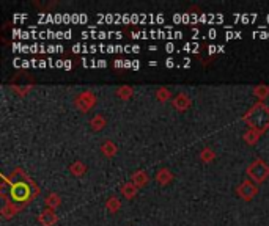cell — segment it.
<instances>
[{
  "label": "cell",
  "instance_id": "2",
  "mask_svg": "<svg viewBox=\"0 0 269 226\" xmlns=\"http://www.w3.org/2000/svg\"><path fill=\"white\" fill-rule=\"evenodd\" d=\"M12 197L16 201H27L30 198V189L26 182H18L12 187Z\"/></svg>",
  "mask_w": 269,
  "mask_h": 226
},
{
  "label": "cell",
  "instance_id": "21",
  "mask_svg": "<svg viewBox=\"0 0 269 226\" xmlns=\"http://www.w3.org/2000/svg\"><path fill=\"white\" fill-rule=\"evenodd\" d=\"M115 66H116V68H124V61L116 60V61H115Z\"/></svg>",
  "mask_w": 269,
  "mask_h": 226
},
{
  "label": "cell",
  "instance_id": "23",
  "mask_svg": "<svg viewBox=\"0 0 269 226\" xmlns=\"http://www.w3.org/2000/svg\"><path fill=\"white\" fill-rule=\"evenodd\" d=\"M138 68H140V63H138L137 60H134L132 61V69H138Z\"/></svg>",
  "mask_w": 269,
  "mask_h": 226
},
{
  "label": "cell",
  "instance_id": "27",
  "mask_svg": "<svg viewBox=\"0 0 269 226\" xmlns=\"http://www.w3.org/2000/svg\"><path fill=\"white\" fill-rule=\"evenodd\" d=\"M210 36H211V38L216 36V30H210Z\"/></svg>",
  "mask_w": 269,
  "mask_h": 226
},
{
  "label": "cell",
  "instance_id": "22",
  "mask_svg": "<svg viewBox=\"0 0 269 226\" xmlns=\"http://www.w3.org/2000/svg\"><path fill=\"white\" fill-rule=\"evenodd\" d=\"M174 64H175V63H174V60H172V58H168V60L166 61V66H167V68H172Z\"/></svg>",
  "mask_w": 269,
  "mask_h": 226
},
{
  "label": "cell",
  "instance_id": "26",
  "mask_svg": "<svg viewBox=\"0 0 269 226\" xmlns=\"http://www.w3.org/2000/svg\"><path fill=\"white\" fill-rule=\"evenodd\" d=\"M166 47H167V52H174V49H175L174 44H167Z\"/></svg>",
  "mask_w": 269,
  "mask_h": 226
},
{
  "label": "cell",
  "instance_id": "4",
  "mask_svg": "<svg viewBox=\"0 0 269 226\" xmlns=\"http://www.w3.org/2000/svg\"><path fill=\"white\" fill-rule=\"evenodd\" d=\"M238 195L242 200H250L252 197L256 195V187L252 184L250 181H244L242 184L240 186V189H238Z\"/></svg>",
  "mask_w": 269,
  "mask_h": 226
},
{
  "label": "cell",
  "instance_id": "17",
  "mask_svg": "<svg viewBox=\"0 0 269 226\" xmlns=\"http://www.w3.org/2000/svg\"><path fill=\"white\" fill-rule=\"evenodd\" d=\"M158 98H159L160 101H166V99L170 98V93H168L167 90H164V88H160V90L158 91Z\"/></svg>",
  "mask_w": 269,
  "mask_h": 226
},
{
  "label": "cell",
  "instance_id": "1",
  "mask_svg": "<svg viewBox=\"0 0 269 226\" xmlns=\"http://www.w3.org/2000/svg\"><path fill=\"white\" fill-rule=\"evenodd\" d=\"M247 175H249L255 182H263L269 176V167L263 162L262 159H256L255 162L247 168Z\"/></svg>",
  "mask_w": 269,
  "mask_h": 226
},
{
  "label": "cell",
  "instance_id": "15",
  "mask_svg": "<svg viewBox=\"0 0 269 226\" xmlns=\"http://www.w3.org/2000/svg\"><path fill=\"white\" fill-rule=\"evenodd\" d=\"M107 209H109L110 212H116L118 209H120V201H118V198H110L109 203H107Z\"/></svg>",
  "mask_w": 269,
  "mask_h": 226
},
{
  "label": "cell",
  "instance_id": "20",
  "mask_svg": "<svg viewBox=\"0 0 269 226\" xmlns=\"http://www.w3.org/2000/svg\"><path fill=\"white\" fill-rule=\"evenodd\" d=\"M96 66H100V68H106V66H107V61H106V60H100V61H96Z\"/></svg>",
  "mask_w": 269,
  "mask_h": 226
},
{
  "label": "cell",
  "instance_id": "12",
  "mask_svg": "<svg viewBox=\"0 0 269 226\" xmlns=\"http://www.w3.org/2000/svg\"><path fill=\"white\" fill-rule=\"evenodd\" d=\"M46 204L49 208H58L60 206V198L58 195H56V193H52V195H49L46 198Z\"/></svg>",
  "mask_w": 269,
  "mask_h": 226
},
{
  "label": "cell",
  "instance_id": "8",
  "mask_svg": "<svg viewBox=\"0 0 269 226\" xmlns=\"http://www.w3.org/2000/svg\"><path fill=\"white\" fill-rule=\"evenodd\" d=\"M158 181L160 182V184H168V182L172 181V173L168 170H160L158 173Z\"/></svg>",
  "mask_w": 269,
  "mask_h": 226
},
{
  "label": "cell",
  "instance_id": "25",
  "mask_svg": "<svg viewBox=\"0 0 269 226\" xmlns=\"http://www.w3.org/2000/svg\"><path fill=\"white\" fill-rule=\"evenodd\" d=\"M64 69H71V61H64Z\"/></svg>",
  "mask_w": 269,
  "mask_h": 226
},
{
  "label": "cell",
  "instance_id": "10",
  "mask_svg": "<svg viewBox=\"0 0 269 226\" xmlns=\"http://www.w3.org/2000/svg\"><path fill=\"white\" fill-rule=\"evenodd\" d=\"M122 192H123V195H124L126 198H132L136 193H137V186H136V184H126V186L122 189Z\"/></svg>",
  "mask_w": 269,
  "mask_h": 226
},
{
  "label": "cell",
  "instance_id": "13",
  "mask_svg": "<svg viewBox=\"0 0 269 226\" xmlns=\"http://www.w3.org/2000/svg\"><path fill=\"white\" fill-rule=\"evenodd\" d=\"M84 171H85V165H84L82 162H76V164L71 165V173H72V175L80 176Z\"/></svg>",
  "mask_w": 269,
  "mask_h": 226
},
{
  "label": "cell",
  "instance_id": "19",
  "mask_svg": "<svg viewBox=\"0 0 269 226\" xmlns=\"http://www.w3.org/2000/svg\"><path fill=\"white\" fill-rule=\"evenodd\" d=\"M268 93H269V88H268L266 91H263V90H255V94H258L260 98H263V96H266Z\"/></svg>",
  "mask_w": 269,
  "mask_h": 226
},
{
  "label": "cell",
  "instance_id": "18",
  "mask_svg": "<svg viewBox=\"0 0 269 226\" xmlns=\"http://www.w3.org/2000/svg\"><path fill=\"white\" fill-rule=\"evenodd\" d=\"M131 88H129V87H123V90H120V91H118V94H120L122 96V98H128V96H131Z\"/></svg>",
  "mask_w": 269,
  "mask_h": 226
},
{
  "label": "cell",
  "instance_id": "9",
  "mask_svg": "<svg viewBox=\"0 0 269 226\" xmlns=\"http://www.w3.org/2000/svg\"><path fill=\"white\" fill-rule=\"evenodd\" d=\"M92 127L94 129V131H100V129H102L104 126H106V120L101 116V115H96L93 120H92Z\"/></svg>",
  "mask_w": 269,
  "mask_h": 226
},
{
  "label": "cell",
  "instance_id": "14",
  "mask_svg": "<svg viewBox=\"0 0 269 226\" xmlns=\"http://www.w3.org/2000/svg\"><path fill=\"white\" fill-rule=\"evenodd\" d=\"M200 157H202L203 162H211V160L214 159V151H211L210 148L203 149V151H202V154H200Z\"/></svg>",
  "mask_w": 269,
  "mask_h": 226
},
{
  "label": "cell",
  "instance_id": "24",
  "mask_svg": "<svg viewBox=\"0 0 269 226\" xmlns=\"http://www.w3.org/2000/svg\"><path fill=\"white\" fill-rule=\"evenodd\" d=\"M38 66H40V68H44V66H46V61H44V60H40V61H38Z\"/></svg>",
  "mask_w": 269,
  "mask_h": 226
},
{
  "label": "cell",
  "instance_id": "16",
  "mask_svg": "<svg viewBox=\"0 0 269 226\" xmlns=\"http://www.w3.org/2000/svg\"><path fill=\"white\" fill-rule=\"evenodd\" d=\"M16 212V208H13V204H6V206L4 208V215L5 217H10L12 214Z\"/></svg>",
  "mask_w": 269,
  "mask_h": 226
},
{
  "label": "cell",
  "instance_id": "11",
  "mask_svg": "<svg viewBox=\"0 0 269 226\" xmlns=\"http://www.w3.org/2000/svg\"><path fill=\"white\" fill-rule=\"evenodd\" d=\"M102 151H104V154L106 156H114L115 153H116V146L112 143V142H106L104 145H102Z\"/></svg>",
  "mask_w": 269,
  "mask_h": 226
},
{
  "label": "cell",
  "instance_id": "6",
  "mask_svg": "<svg viewBox=\"0 0 269 226\" xmlns=\"http://www.w3.org/2000/svg\"><path fill=\"white\" fill-rule=\"evenodd\" d=\"M56 222H57V215L54 214L52 211H46V212H42L40 215V223L42 226H52Z\"/></svg>",
  "mask_w": 269,
  "mask_h": 226
},
{
  "label": "cell",
  "instance_id": "7",
  "mask_svg": "<svg viewBox=\"0 0 269 226\" xmlns=\"http://www.w3.org/2000/svg\"><path fill=\"white\" fill-rule=\"evenodd\" d=\"M132 184H136L137 187H142V186H145L146 184V181H148V176H146V173L145 171H138V173H136L134 176H132Z\"/></svg>",
  "mask_w": 269,
  "mask_h": 226
},
{
  "label": "cell",
  "instance_id": "3",
  "mask_svg": "<svg viewBox=\"0 0 269 226\" xmlns=\"http://www.w3.org/2000/svg\"><path fill=\"white\" fill-rule=\"evenodd\" d=\"M94 101H96V98L93 96V93L84 91L82 94H79V98L76 99V105L79 107L82 112H88L92 107L94 105Z\"/></svg>",
  "mask_w": 269,
  "mask_h": 226
},
{
  "label": "cell",
  "instance_id": "5",
  "mask_svg": "<svg viewBox=\"0 0 269 226\" xmlns=\"http://www.w3.org/2000/svg\"><path fill=\"white\" fill-rule=\"evenodd\" d=\"M189 105H190V99L188 98L184 93L178 94L176 99L174 101V107H175V109H178V110H186Z\"/></svg>",
  "mask_w": 269,
  "mask_h": 226
}]
</instances>
